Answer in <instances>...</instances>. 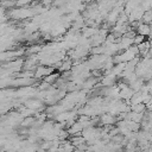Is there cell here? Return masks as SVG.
Listing matches in <instances>:
<instances>
[{
  "label": "cell",
  "mask_w": 152,
  "mask_h": 152,
  "mask_svg": "<svg viewBox=\"0 0 152 152\" xmlns=\"http://www.w3.org/2000/svg\"><path fill=\"white\" fill-rule=\"evenodd\" d=\"M55 71L53 66H43V65H38V68L34 71V77L36 78H40V77H46L49 75H51Z\"/></svg>",
  "instance_id": "6da1fadb"
},
{
  "label": "cell",
  "mask_w": 152,
  "mask_h": 152,
  "mask_svg": "<svg viewBox=\"0 0 152 152\" xmlns=\"http://www.w3.org/2000/svg\"><path fill=\"white\" fill-rule=\"evenodd\" d=\"M99 119H100V124L104 125V126H112L118 122V118L110 113H104V114L100 115Z\"/></svg>",
  "instance_id": "7a4b0ae2"
},
{
  "label": "cell",
  "mask_w": 152,
  "mask_h": 152,
  "mask_svg": "<svg viewBox=\"0 0 152 152\" xmlns=\"http://www.w3.org/2000/svg\"><path fill=\"white\" fill-rule=\"evenodd\" d=\"M137 33L138 34H141L144 37H147V36H151L152 34V27L150 24H145V23H141L138 28H137Z\"/></svg>",
  "instance_id": "3957f363"
},
{
  "label": "cell",
  "mask_w": 152,
  "mask_h": 152,
  "mask_svg": "<svg viewBox=\"0 0 152 152\" xmlns=\"http://www.w3.org/2000/svg\"><path fill=\"white\" fill-rule=\"evenodd\" d=\"M134 93H135V91H134L129 86H127V87H125L124 89L120 90L119 97H120V99H124V100H126V101H129V100L133 97Z\"/></svg>",
  "instance_id": "277c9868"
},
{
  "label": "cell",
  "mask_w": 152,
  "mask_h": 152,
  "mask_svg": "<svg viewBox=\"0 0 152 152\" xmlns=\"http://www.w3.org/2000/svg\"><path fill=\"white\" fill-rule=\"evenodd\" d=\"M87 140L84 139V137L83 135H76V137H72L71 138V144L75 146V147H77V146H80V145H82V144H84Z\"/></svg>",
  "instance_id": "5b68a950"
},
{
  "label": "cell",
  "mask_w": 152,
  "mask_h": 152,
  "mask_svg": "<svg viewBox=\"0 0 152 152\" xmlns=\"http://www.w3.org/2000/svg\"><path fill=\"white\" fill-rule=\"evenodd\" d=\"M36 121V116H27V118H24L23 121H21V126L23 127H32L33 124Z\"/></svg>",
  "instance_id": "8992f818"
},
{
  "label": "cell",
  "mask_w": 152,
  "mask_h": 152,
  "mask_svg": "<svg viewBox=\"0 0 152 152\" xmlns=\"http://www.w3.org/2000/svg\"><path fill=\"white\" fill-rule=\"evenodd\" d=\"M131 110L135 112V113H144L146 110V104L145 103H137V104H132L131 106Z\"/></svg>",
  "instance_id": "52a82bcc"
},
{
  "label": "cell",
  "mask_w": 152,
  "mask_h": 152,
  "mask_svg": "<svg viewBox=\"0 0 152 152\" xmlns=\"http://www.w3.org/2000/svg\"><path fill=\"white\" fill-rule=\"evenodd\" d=\"M141 21L145 23V24H151V21H152V10L146 11L144 13V15L141 18Z\"/></svg>",
  "instance_id": "ba28073f"
},
{
  "label": "cell",
  "mask_w": 152,
  "mask_h": 152,
  "mask_svg": "<svg viewBox=\"0 0 152 152\" xmlns=\"http://www.w3.org/2000/svg\"><path fill=\"white\" fill-rule=\"evenodd\" d=\"M144 42H145V37L137 33V36L134 37V45H139V44H141V43H144Z\"/></svg>",
  "instance_id": "9c48e42d"
},
{
  "label": "cell",
  "mask_w": 152,
  "mask_h": 152,
  "mask_svg": "<svg viewBox=\"0 0 152 152\" xmlns=\"http://www.w3.org/2000/svg\"><path fill=\"white\" fill-rule=\"evenodd\" d=\"M31 1H32V0H17V5H15V6H18V7H25V6L28 5Z\"/></svg>",
  "instance_id": "30bf717a"
}]
</instances>
